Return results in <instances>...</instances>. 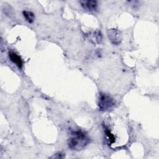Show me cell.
Masks as SVG:
<instances>
[{"label":"cell","mask_w":159,"mask_h":159,"mask_svg":"<svg viewBox=\"0 0 159 159\" xmlns=\"http://www.w3.org/2000/svg\"><path fill=\"white\" fill-rule=\"evenodd\" d=\"M85 38L89 42L93 44H98L102 42V35L100 30H96L86 34Z\"/></svg>","instance_id":"obj_4"},{"label":"cell","mask_w":159,"mask_h":159,"mask_svg":"<svg viewBox=\"0 0 159 159\" xmlns=\"http://www.w3.org/2000/svg\"><path fill=\"white\" fill-rule=\"evenodd\" d=\"M65 157V155L62 153H58L52 156L51 158H62Z\"/></svg>","instance_id":"obj_9"},{"label":"cell","mask_w":159,"mask_h":159,"mask_svg":"<svg viewBox=\"0 0 159 159\" xmlns=\"http://www.w3.org/2000/svg\"><path fill=\"white\" fill-rule=\"evenodd\" d=\"M22 14L25 19V20L29 22V23H32L34 20L35 19V16L34 14L31 12V11H24L22 12Z\"/></svg>","instance_id":"obj_7"},{"label":"cell","mask_w":159,"mask_h":159,"mask_svg":"<svg viewBox=\"0 0 159 159\" xmlns=\"http://www.w3.org/2000/svg\"><path fill=\"white\" fill-rule=\"evenodd\" d=\"M104 132L105 134L106 135V136L107 137V139L110 142V143H113L115 142L116 141V138L114 137V135L111 133V130L108 129L107 127L106 126H104Z\"/></svg>","instance_id":"obj_8"},{"label":"cell","mask_w":159,"mask_h":159,"mask_svg":"<svg viewBox=\"0 0 159 159\" xmlns=\"http://www.w3.org/2000/svg\"><path fill=\"white\" fill-rule=\"evenodd\" d=\"M71 135V137L68 140V145L71 150H81L90 142V138L82 130L73 131Z\"/></svg>","instance_id":"obj_1"},{"label":"cell","mask_w":159,"mask_h":159,"mask_svg":"<svg viewBox=\"0 0 159 159\" xmlns=\"http://www.w3.org/2000/svg\"><path fill=\"white\" fill-rule=\"evenodd\" d=\"M80 3L81 4V6L84 9L90 12L96 11L98 8V1L94 0L80 1Z\"/></svg>","instance_id":"obj_5"},{"label":"cell","mask_w":159,"mask_h":159,"mask_svg":"<svg viewBox=\"0 0 159 159\" xmlns=\"http://www.w3.org/2000/svg\"><path fill=\"white\" fill-rule=\"evenodd\" d=\"M107 36L110 42L115 45H119L123 39L122 32L116 29H111L107 30Z\"/></svg>","instance_id":"obj_3"},{"label":"cell","mask_w":159,"mask_h":159,"mask_svg":"<svg viewBox=\"0 0 159 159\" xmlns=\"http://www.w3.org/2000/svg\"><path fill=\"white\" fill-rule=\"evenodd\" d=\"M114 99L109 95L100 93L98 99V107L101 111H109L111 110L115 106Z\"/></svg>","instance_id":"obj_2"},{"label":"cell","mask_w":159,"mask_h":159,"mask_svg":"<svg viewBox=\"0 0 159 159\" xmlns=\"http://www.w3.org/2000/svg\"><path fill=\"white\" fill-rule=\"evenodd\" d=\"M9 59L14 63L16 64L19 68H22L23 65V62L20 57L19 55H18L16 52L13 51H9Z\"/></svg>","instance_id":"obj_6"}]
</instances>
